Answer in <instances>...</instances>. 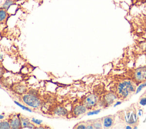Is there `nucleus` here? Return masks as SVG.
<instances>
[{
  "label": "nucleus",
  "instance_id": "nucleus-1",
  "mask_svg": "<svg viewBox=\"0 0 146 129\" xmlns=\"http://www.w3.org/2000/svg\"><path fill=\"white\" fill-rule=\"evenodd\" d=\"M136 85L134 82L128 80L120 82L117 85L115 92L117 98L122 100L127 99L130 94L136 91Z\"/></svg>",
  "mask_w": 146,
  "mask_h": 129
},
{
  "label": "nucleus",
  "instance_id": "nucleus-2",
  "mask_svg": "<svg viewBox=\"0 0 146 129\" xmlns=\"http://www.w3.org/2000/svg\"><path fill=\"white\" fill-rule=\"evenodd\" d=\"M99 103V98L96 94H91L86 96L83 99L82 104L84 105L87 109L90 110H95L98 103Z\"/></svg>",
  "mask_w": 146,
  "mask_h": 129
},
{
  "label": "nucleus",
  "instance_id": "nucleus-3",
  "mask_svg": "<svg viewBox=\"0 0 146 129\" xmlns=\"http://www.w3.org/2000/svg\"><path fill=\"white\" fill-rule=\"evenodd\" d=\"M117 97L115 93L108 91L103 95L101 99V103L103 107L106 108L112 105L117 99Z\"/></svg>",
  "mask_w": 146,
  "mask_h": 129
},
{
  "label": "nucleus",
  "instance_id": "nucleus-4",
  "mask_svg": "<svg viewBox=\"0 0 146 129\" xmlns=\"http://www.w3.org/2000/svg\"><path fill=\"white\" fill-rule=\"evenodd\" d=\"M22 100L25 104L34 108L38 107L40 105L39 99L33 94H29L24 95L22 97Z\"/></svg>",
  "mask_w": 146,
  "mask_h": 129
},
{
  "label": "nucleus",
  "instance_id": "nucleus-5",
  "mask_svg": "<svg viewBox=\"0 0 146 129\" xmlns=\"http://www.w3.org/2000/svg\"><path fill=\"white\" fill-rule=\"evenodd\" d=\"M133 80L135 84H139L146 80V66L136 69L133 73Z\"/></svg>",
  "mask_w": 146,
  "mask_h": 129
},
{
  "label": "nucleus",
  "instance_id": "nucleus-6",
  "mask_svg": "<svg viewBox=\"0 0 146 129\" xmlns=\"http://www.w3.org/2000/svg\"><path fill=\"white\" fill-rule=\"evenodd\" d=\"M88 109L87 107L82 104H76L74 105L71 110L72 116L74 118L79 117V116L82 115L83 114H85L87 111Z\"/></svg>",
  "mask_w": 146,
  "mask_h": 129
},
{
  "label": "nucleus",
  "instance_id": "nucleus-7",
  "mask_svg": "<svg viewBox=\"0 0 146 129\" xmlns=\"http://www.w3.org/2000/svg\"><path fill=\"white\" fill-rule=\"evenodd\" d=\"M115 117L113 115H108L101 118V121L104 128H110L113 126Z\"/></svg>",
  "mask_w": 146,
  "mask_h": 129
},
{
  "label": "nucleus",
  "instance_id": "nucleus-8",
  "mask_svg": "<svg viewBox=\"0 0 146 129\" xmlns=\"http://www.w3.org/2000/svg\"><path fill=\"white\" fill-rule=\"evenodd\" d=\"M9 122L11 128L17 129L22 128L20 116L17 114H13L10 115L9 118Z\"/></svg>",
  "mask_w": 146,
  "mask_h": 129
},
{
  "label": "nucleus",
  "instance_id": "nucleus-9",
  "mask_svg": "<svg viewBox=\"0 0 146 129\" xmlns=\"http://www.w3.org/2000/svg\"><path fill=\"white\" fill-rule=\"evenodd\" d=\"M22 127H29V128H33L34 125L30 123L29 120L27 118H25L23 116H20Z\"/></svg>",
  "mask_w": 146,
  "mask_h": 129
},
{
  "label": "nucleus",
  "instance_id": "nucleus-10",
  "mask_svg": "<svg viewBox=\"0 0 146 129\" xmlns=\"http://www.w3.org/2000/svg\"><path fill=\"white\" fill-rule=\"evenodd\" d=\"M93 127L94 128L96 129H101L103 128L101 118L99 119H91L90 120Z\"/></svg>",
  "mask_w": 146,
  "mask_h": 129
},
{
  "label": "nucleus",
  "instance_id": "nucleus-11",
  "mask_svg": "<svg viewBox=\"0 0 146 129\" xmlns=\"http://www.w3.org/2000/svg\"><path fill=\"white\" fill-rule=\"evenodd\" d=\"M7 17V11L1 8L0 9V23H3L5 22Z\"/></svg>",
  "mask_w": 146,
  "mask_h": 129
},
{
  "label": "nucleus",
  "instance_id": "nucleus-12",
  "mask_svg": "<svg viewBox=\"0 0 146 129\" xmlns=\"http://www.w3.org/2000/svg\"><path fill=\"white\" fill-rule=\"evenodd\" d=\"M14 3V1L13 0H6L4 3L2 5V8L5 9L6 11L9 9V8Z\"/></svg>",
  "mask_w": 146,
  "mask_h": 129
},
{
  "label": "nucleus",
  "instance_id": "nucleus-13",
  "mask_svg": "<svg viewBox=\"0 0 146 129\" xmlns=\"http://www.w3.org/2000/svg\"><path fill=\"white\" fill-rule=\"evenodd\" d=\"M10 125L7 120L0 121V129H9L10 128Z\"/></svg>",
  "mask_w": 146,
  "mask_h": 129
},
{
  "label": "nucleus",
  "instance_id": "nucleus-14",
  "mask_svg": "<svg viewBox=\"0 0 146 129\" xmlns=\"http://www.w3.org/2000/svg\"><path fill=\"white\" fill-rule=\"evenodd\" d=\"M73 128L76 129H84L86 128V121H82L79 123H78L76 124L74 126Z\"/></svg>",
  "mask_w": 146,
  "mask_h": 129
},
{
  "label": "nucleus",
  "instance_id": "nucleus-15",
  "mask_svg": "<svg viewBox=\"0 0 146 129\" xmlns=\"http://www.w3.org/2000/svg\"><path fill=\"white\" fill-rule=\"evenodd\" d=\"M55 113L60 116H64L65 115H66L67 114V110L63 108V107H59L56 110Z\"/></svg>",
  "mask_w": 146,
  "mask_h": 129
},
{
  "label": "nucleus",
  "instance_id": "nucleus-16",
  "mask_svg": "<svg viewBox=\"0 0 146 129\" xmlns=\"http://www.w3.org/2000/svg\"><path fill=\"white\" fill-rule=\"evenodd\" d=\"M146 86V81L144 82V83L141 84L140 85H139V86L137 88V89L136 90V94H137L138 93H139L141 89L143 88H145Z\"/></svg>",
  "mask_w": 146,
  "mask_h": 129
},
{
  "label": "nucleus",
  "instance_id": "nucleus-17",
  "mask_svg": "<svg viewBox=\"0 0 146 129\" xmlns=\"http://www.w3.org/2000/svg\"><path fill=\"white\" fill-rule=\"evenodd\" d=\"M100 111H101L100 109L96 110H94V111H90V112H88V113H87V115H94V114H98Z\"/></svg>",
  "mask_w": 146,
  "mask_h": 129
},
{
  "label": "nucleus",
  "instance_id": "nucleus-18",
  "mask_svg": "<svg viewBox=\"0 0 146 129\" xmlns=\"http://www.w3.org/2000/svg\"><path fill=\"white\" fill-rule=\"evenodd\" d=\"M140 104L141 105H146V97H144L143 98H141L140 100Z\"/></svg>",
  "mask_w": 146,
  "mask_h": 129
},
{
  "label": "nucleus",
  "instance_id": "nucleus-19",
  "mask_svg": "<svg viewBox=\"0 0 146 129\" xmlns=\"http://www.w3.org/2000/svg\"><path fill=\"white\" fill-rule=\"evenodd\" d=\"M32 122H34V123H36V124H40V123H42V120H38V119H34V118H33V119H32Z\"/></svg>",
  "mask_w": 146,
  "mask_h": 129
},
{
  "label": "nucleus",
  "instance_id": "nucleus-20",
  "mask_svg": "<svg viewBox=\"0 0 146 129\" xmlns=\"http://www.w3.org/2000/svg\"><path fill=\"white\" fill-rule=\"evenodd\" d=\"M18 105H19L20 107H21L23 109H25V110H28V111H31V110H30V109H29L28 108H27L26 107H25V106H22V105H20L19 103H17V102H15Z\"/></svg>",
  "mask_w": 146,
  "mask_h": 129
},
{
  "label": "nucleus",
  "instance_id": "nucleus-21",
  "mask_svg": "<svg viewBox=\"0 0 146 129\" xmlns=\"http://www.w3.org/2000/svg\"><path fill=\"white\" fill-rule=\"evenodd\" d=\"M121 103V101H120V102H117L115 105H114V107H115L116 105H119V104H120Z\"/></svg>",
  "mask_w": 146,
  "mask_h": 129
},
{
  "label": "nucleus",
  "instance_id": "nucleus-22",
  "mask_svg": "<svg viewBox=\"0 0 146 129\" xmlns=\"http://www.w3.org/2000/svg\"><path fill=\"white\" fill-rule=\"evenodd\" d=\"M125 128H127V129H130V128H132V127L130 126H127L125 127Z\"/></svg>",
  "mask_w": 146,
  "mask_h": 129
},
{
  "label": "nucleus",
  "instance_id": "nucleus-23",
  "mask_svg": "<svg viewBox=\"0 0 146 129\" xmlns=\"http://www.w3.org/2000/svg\"><path fill=\"white\" fill-rule=\"evenodd\" d=\"M4 118V116H3V115H0V119H3Z\"/></svg>",
  "mask_w": 146,
  "mask_h": 129
},
{
  "label": "nucleus",
  "instance_id": "nucleus-24",
  "mask_svg": "<svg viewBox=\"0 0 146 129\" xmlns=\"http://www.w3.org/2000/svg\"><path fill=\"white\" fill-rule=\"evenodd\" d=\"M145 11H146V4H145Z\"/></svg>",
  "mask_w": 146,
  "mask_h": 129
},
{
  "label": "nucleus",
  "instance_id": "nucleus-25",
  "mask_svg": "<svg viewBox=\"0 0 146 129\" xmlns=\"http://www.w3.org/2000/svg\"><path fill=\"white\" fill-rule=\"evenodd\" d=\"M13 1H17V0H13Z\"/></svg>",
  "mask_w": 146,
  "mask_h": 129
},
{
  "label": "nucleus",
  "instance_id": "nucleus-26",
  "mask_svg": "<svg viewBox=\"0 0 146 129\" xmlns=\"http://www.w3.org/2000/svg\"><path fill=\"white\" fill-rule=\"evenodd\" d=\"M0 27H1V24H0Z\"/></svg>",
  "mask_w": 146,
  "mask_h": 129
}]
</instances>
